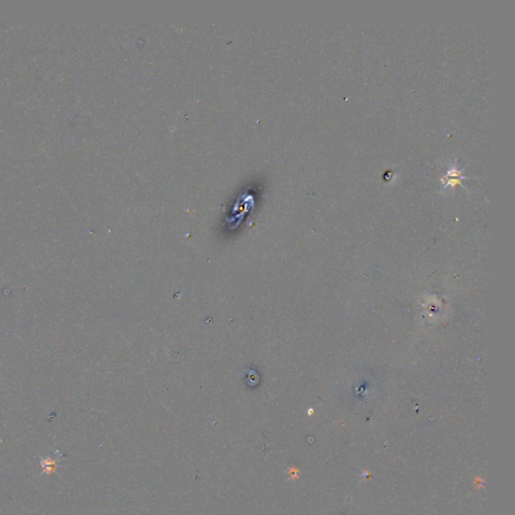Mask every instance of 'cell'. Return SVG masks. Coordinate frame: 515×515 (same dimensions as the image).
<instances>
[{
  "label": "cell",
  "instance_id": "obj_1",
  "mask_svg": "<svg viewBox=\"0 0 515 515\" xmlns=\"http://www.w3.org/2000/svg\"><path fill=\"white\" fill-rule=\"evenodd\" d=\"M41 465H42V468H44V470H45V472H46L47 474H51L52 472L56 471L57 466V462L52 460L51 458L41 461Z\"/></svg>",
  "mask_w": 515,
  "mask_h": 515
}]
</instances>
